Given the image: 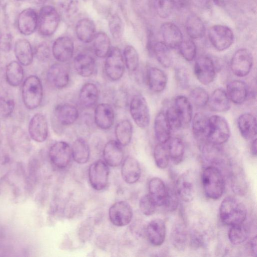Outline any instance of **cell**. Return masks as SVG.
Instances as JSON below:
<instances>
[{
	"label": "cell",
	"instance_id": "obj_1",
	"mask_svg": "<svg viewBox=\"0 0 257 257\" xmlns=\"http://www.w3.org/2000/svg\"><path fill=\"white\" fill-rule=\"evenodd\" d=\"M247 215L244 204L237 199L228 196L224 198L219 207V216L223 223L234 225L244 222Z\"/></svg>",
	"mask_w": 257,
	"mask_h": 257
},
{
	"label": "cell",
	"instance_id": "obj_2",
	"mask_svg": "<svg viewBox=\"0 0 257 257\" xmlns=\"http://www.w3.org/2000/svg\"><path fill=\"white\" fill-rule=\"evenodd\" d=\"M202 182L205 195L212 199L220 198L224 190V180L220 171L214 166H208L203 171Z\"/></svg>",
	"mask_w": 257,
	"mask_h": 257
},
{
	"label": "cell",
	"instance_id": "obj_3",
	"mask_svg": "<svg viewBox=\"0 0 257 257\" xmlns=\"http://www.w3.org/2000/svg\"><path fill=\"white\" fill-rule=\"evenodd\" d=\"M22 90L23 102L27 108L33 109L40 105L43 90L39 77L35 75L27 77L23 84Z\"/></svg>",
	"mask_w": 257,
	"mask_h": 257
},
{
	"label": "cell",
	"instance_id": "obj_4",
	"mask_svg": "<svg viewBox=\"0 0 257 257\" xmlns=\"http://www.w3.org/2000/svg\"><path fill=\"white\" fill-rule=\"evenodd\" d=\"M230 136L228 122L223 116L214 115L209 117V128L207 141L214 146L226 143Z\"/></svg>",
	"mask_w": 257,
	"mask_h": 257
},
{
	"label": "cell",
	"instance_id": "obj_5",
	"mask_svg": "<svg viewBox=\"0 0 257 257\" xmlns=\"http://www.w3.org/2000/svg\"><path fill=\"white\" fill-rule=\"evenodd\" d=\"M60 19V14L55 7L50 5L42 7L38 15L40 34L46 37L52 35L57 30Z\"/></svg>",
	"mask_w": 257,
	"mask_h": 257
},
{
	"label": "cell",
	"instance_id": "obj_6",
	"mask_svg": "<svg viewBox=\"0 0 257 257\" xmlns=\"http://www.w3.org/2000/svg\"><path fill=\"white\" fill-rule=\"evenodd\" d=\"M104 68L106 76L112 81L118 80L122 77L125 64L123 55L119 48H111L105 57Z\"/></svg>",
	"mask_w": 257,
	"mask_h": 257
},
{
	"label": "cell",
	"instance_id": "obj_7",
	"mask_svg": "<svg viewBox=\"0 0 257 257\" xmlns=\"http://www.w3.org/2000/svg\"><path fill=\"white\" fill-rule=\"evenodd\" d=\"M130 112L132 119L139 127L147 128L150 122V113L145 97L141 94L134 95L130 103Z\"/></svg>",
	"mask_w": 257,
	"mask_h": 257
},
{
	"label": "cell",
	"instance_id": "obj_8",
	"mask_svg": "<svg viewBox=\"0 0 257 257\" xmlns=\"http://www.w3.org/2000/svg\"><path fill=\"white\" fill-rule=\"evenodd\" d=\"M208 36L212 46L219 51L229 48L234 40L232 30L223 25H215L211 27L208 32Z\"/></svg>",
	"mask_w": 257,
	"mask_h": 257
},
{
	"label": "cell",
	"instance_id": "obj_9",
	"mask_svg": "<svg viewBox=\"0 0 257 257\" xmlns=\"http://www.w3.org/2000/svg\"><path fill=\"white\" fill-rule=\"evenodd\" d=\"M109 175L108 166L103 160H97L89 166V183L92 187L96 190H102L106 187L108 181Z\"/></svg>",
	"mask_w": 257,
	"mask_h": 257
},
{
	"label": "cell",
	"instance_id": "obj_10",
	"mask_svg": "<svg viewBox=\"0 0 257 257\" xmlns=\"http://www.w3.org/2000/svg\"><path fill=\"white\" fill-rule=\"evenodd\" d=\"M253 57L250 51L245 48L237 50L233 55L230 63L232 72L242 77L247 75L251 70Z\"/></svg>",
	"mask_w": 257,
	"mask_h": 257
},
{
	"label": "cell",
	"instance_id": "obj_11",
	"mask_svg": "<svg viewBox=\"0 0 257 257\" xmlns=\"http://www.w3.org/2000/svg\"><path fill=\"white\" fill-rule=\"evenodd\" d=\"M49 157L56 167L64 169L68 166L72 157L71 148L65 142H57L50 147Z\"/></svg>",
	"mask_w": 257,
	"mask_h": 257
},
{
	"label": "cell",
	"instance_id": "obj_12",
	"mask_svg": "<svg viewBox=\"0 0 257 257\" xmlns=\"http://www.w3.org/2000/svg\"><path fill=\"white\" fill-rule=\"evenodd\" d=\"M133 215L131 206L124 201L115 202L108 210L109 220L116 226L121 227L128 224L132 219Z\"/></svg>",
	"mask_w": 257,
	"mask_h": 257
},
{
	"label": "cell",
	"instance_id": "obj_13",
	"mask_svg": "<svg viewBox=\"0 0 257 257\" xmlns=\"http://www.w3.org/2000/svg\"><path fill=\"white\" fill-rule=\"evenodd\" d=\"M194 70L196 77L203 85L212 83L216 76L214 64L208 56L199 57L195 62Z\"/></svg>",
	"mask_w": 257,
	"mask_h": 257
},
{
	"label": "cell",
	"instance_id": "obj_14",
	"mask_svg": "<svg viewBox=\"0 0 257 257\" xmlns=\"http://www.w3.org/2000/svg\"><path fill=\"white\" fill-rule=\"evenodd\" d=\"M46 77L49 83L53 87L57 89L63 88L69 83V69L63 63H55L48 69Z\"/></svg>",
	"mask_w": 257,
	"mask_h": 257
},
{
	"label": "cell",
	"instance_id": "obj_15",
	"mask_svg": "<svg viewBox=\"0 0 257 257\" xmlns=\"http://www.w3.org/2000/svg\"><path fill=\"white\" fill-rule=\"evenodd\" d=\"M74 52V42L69 36H60L53 43L52 53L59 62L65 63L69 61L73 57Z\"/></svg>",
	"mask_w": 257,
	"mask_h": 257
},
{
	"label": "cell",
	"instance_id": "obj_16",
	"mask_svg": "<svg viewBox=\"0 0 257 257\" xmlns=\"http://www.w3.org/2000/svg\"><path fill=\"white\" fill-rule=\"evenodd\" d=\"M28 130L34 141L39 143L44 142L48 135V125L45 116L41 113L35 114L30 121Z\"/></svg>",
	"mask_w": 257,
	"mask_h": 257
},
{
	"label": "cell",
	"instance_id": "obj_17",
	"mask_svg": "<svg viewBox=\"0 0 257 257\" xmlns=\"http://www.w3.org/2000/svg\"><path fill=\"white\" fill-rule=\"evenodd\" d=\"M94 120L99 128L103 130L109 129L114 122V112L112 107L106 103L97 104L94 111Z\"/></svg>",
	"mask_w": 257,
	"mask_h": 257
},
{
	"label": "cell",
	"instance_id": "obj_18",
	"mask_svg": "<svg viewBox=\"0 0 257 257\" xmlns=\"http://www.w3.org/2000/svg\"><path fill=\"white\" fill-rule=\"evenodd\" d=\"M54 115L60 124L68 126L73 124L77 120L79 111L75 105L64 103L59 104L55 107Z\"/></svg>",
	"mask_w": 257,
	"mask_h": 257
},
{
	"label": "cell",
	"instance_id": "obj_19",
	"mask_svg": "<svg viewBox=\"0 0 257 257\" xmlns=\"http://www.w3.org/2000/svg\"><path fill=\"white\" fill-rule=\"evenodd\" d=\"M38 25V15L32 9L23 10L19 15L17 26L19 31L23 35H29L36 30Z\"/></svg>",
	"mask_w": 257,
	"mask_h": 257
},
{
	"label": "cell",
	"instance_id": "obj_20",
	"mask_svg": "<svg viewBox=\"0 0 257 257\" xmlns=\"http://www.w3.org/2000/svg\"><path fill=\"white\" fill-rule=\"evenodd\" d=\"M163 42L171 49L178 48L183 40L181 31L175 24L165 22L161 27Z\"/></svg>",
	"mask_w": 257,
	"mask_h": 257
},
{
	"label": "cell",
	"instance_id": "obj_21",
	"mask_svg": "<svg viewBox=\"0 0 257 257\" xmlns=\"http://www.w3.org/2000/svg\"><path fill=\"white\" fill-rule=\"evenodd\" d=\"M175 191L183 201H191L195 195V186L193 178L188 173H184L177 179Z\"/></svg>",
	"mask_w": 257,
	"mask_h": 257
},
{
	"label": "cell",
	"instance_id": "obj_22",
	"mask_svg": "<svg viewBox=\"0 0 257 257\" xmlns=\"http://www.w3.org/2000/svg\"><path fill=\"white\" fill-rule=\"evenodd\" d=\"M74 30L77 38L83 43L92 42L97 33L94 22L88 18L79 20L75 24Z\"/></svg>",
	"mask_w": 257,
	"mask_h": 257
},
{
	"label": "cell",
	"instance_id": "obj_23",
	"mask_svg": "<svg viewBox=\"0 0 257 257\" xmlns=\"http://www.w3.org/2000/svg\"><path fill=\"white\" fill-rule=\"evenodd\" d=\"M148 47L159 63L168 68L173 63V56L170 48L163 42L149 41Z\"/></svg>",
	"mask_w": 257,
	"mask_h": 257
},
{
	"label": "cell",
	"instance_id": "obj_24",
	"mask_svg": "<svg viewBox=\"0 0 257 257\" xmlns=\"http://www.w3.org/2000/svg\"><path fill=\"white\" fill-rule=\"evenodd\" d=\"M122 146L115 140H110L105 145L103 150L104 162L109 166L115 167L120 165L123 159Z\"/></svg>",
	"mask_w": 257,
	"mask_h": 257
},
{
	"label": "cell",
	"instance_id": "obj_25",
	"mask_svg": "<svg viewBox=\"0 0 257 257\" xmlns=\"http://www.w3.org/2000/svg\"><path fill=\"white\" fill-rule=\"evenodd\" d=\"M121 174L126 183L132 184L137 182L141 175V169L138 160L131 156L126 157L122 162Z\"/></svg>",
	"mask_w": 257,
	"mask_h": 257
},
{
	"label": "cell",
	"instance_id": "obj_26",
	"mask_svg": "<svg viewBox=\"0 0 257 257\" xmlns=\"http://www.w3.org/2000/svg\"><path fill=\"white\" fill-rule=\"evenodd\" d=\"M146 80L149 89L156 93L163 91L166 88L168 78L166 73L161 69L149 67L146 72Z\"/></svg>",
	"mask_w": 257,
	"mask_h": 257
},
{
	"label": "cell",
	"instance_id": "obj_27",
	"mask_svg": "<svg viewBox=\"0 0 257 257\" xmlns=\"http://www.w3.org/2000/svg\"><path fill=\"white\" fill-rule=\"evenodd\" d=\"M73 63L75 71L81 77H90L94 72L95 61L94 58L89 54H78L75 56Z\"/></svg>",
	"mask_w": 257,
	"mask_h": 257
},
{
	"label": "cell",
	"instance_id": "obj_28",
	"mask_svg": "<svg viewBox=\"0 0 257 257\" xmlns=\"http://www.w3.org/2000/svg\"><path fill=\"white\" fill-rule=\"evenodd\" d=\"M166 233L163 220L156 218L151 220L147 227V234L150 243L154 246L161 245L164 242Z\"/></svg>",
	"mask_w": 257,
	"mask_h": 257
},
{
	"label": "cell",
	"instance_id": "obj_29",
	"mask_svg": "<svg viewBox=\"0 0 257 257\" xmlns=\"http://www.w3.org/2000/svg\"><path fill=\"white\" fill-rule=\"evenodd\" d=\"M237 124L241 136L246 140L253 139L256 135V120L250 113L241 114L237 118Z\"/></svg>",
	"mask_w": 257,
	"mask_h": 257
},
{
	"label": "cell",
	"instance_id": "obj_30",
	"mask_svg": "<svg viewBox=\"0 0 257 257\" xmlns=\"http://www.w3.org/2000/svg\"><path fill=\"white\" fill-rule=\"evenodd\" d=\"M226 93L230 100L236 104L243 103L248 96V88L242 81L235 80L229 82L226 86Z\"/></svg>",
	"mask_w": 257,
	"mask_h": 257
},
{
	"label": "cell",
	"instance_id": "obj_31",
	"mask_svg": "<svg viewBox=\"0 0 257 257\" xmlns=\"http://www.w3.org/2000/svg\"><path fill=\"white\" fill-rule=\"evenodd\" d=\"M99 90L94 83L88 82L84 84L80 89L78 94L79 101L83 107L90 108L97 102Z\"/></svg>",
	"mask_w": 257,
	"mask_h": 257
},
{
	"label": "cell",
	"instance_id": "obj_32",
	"mask_svg": "<svg viewBox=\"0 0 257 257\" xmlns=\"http://www.w3.org/2000/svg\"><path fill=\"white\" fill-rule=\"evenodd\" d=\"M230 100L226 92L222 88H217L212 92L208 102L210 109L214 111L223 112L229 110Z\"/></svg>",
	"mask_w": 257,
	"mask_h": 257
},
{
	"label": "cell",
	"instance_id": "obj_33",
	"mask_svg": "<svg viewBox=\"0 0 257 257\" xmlns=\"http://www.w3.org/2000/svg\"><path fill=\"white\" fill-rule=\"evenodd\" d=\"M155 137L159 143L165 144L171 138V128L167 120L165 113L159 112L154 122Z\"/></svg>",
	"mask_w": 257,
	"mask_h": 257
},
{
	"label": "cell",
	"instance_id": "obj_34",
	"mask_svg": "<svg viewBox=\"0 0 257 257\" xmlns=\"http://www.w3.org/2000/svg\"><path fill=\"white\" fill-rule=\"evenodd\" d=\"M149 194L157 206H163L167 194V188L159 178H152L148 185Z\"/></svg>",
	"mask_w": 257,
	"mask_h": 257
},
{
	"label": "cell",
	"instance_id": "obj_35",
	"mask_svg": "<svg viewBox=\"0 0 257 257\" xmlns=\"http://www.w3.org/2000/svg\"><path fill=\"white\" fill-rule=\"evenodd\" d=\"M192 129L195 137L199 140H207L209 128V117L204 114L196 113L192 118Z\"/></svg>",
	"mask_w": 257,
	"mask_h": 257
},
{
	"label": "cell",
	"instance_id": "obj_36",
	"mask_svg": "<svg viewBox=\"0 0 257 257\" xmlns=\"http://www.w3.org/2000/svg\"><path fill=\"white\" fill-rule=\"evenodd\" d=\"M185 28L187 35L192 39H200L205 34V27L203 21L194 14L187 17L185 23Z\"/></svg>",
	"mask_w": 257,
	"mask_h": 257
},
{
	"label": "cell",
	"instance_id": "obj_37",
	"mask_svg": "<svg viewBox=\"0 0 257 257\" xmlns=\"http://www.w3.org/2000/svg\"><path fill=\"white\" fill-rule=\"evenodd\" d=\"M174 106L183 125L189 123L193 117L192 107L189 100L185 96H177L174 102Z\"/></svg>",
	"mask_w": 257,
	"mask_h": 257
},
{
	"label": "cell",
	"instance_id": "obj_38",
	"mask_svg": "<svg viewBox=\"0 0 257 257\" xmlns=\"http://www.w3.org/2000/svg\"><path fill=\"white\" fill-rule=\"evenodd\" d=\"M15 53L19 62L24 65H30L33 59V52L30 42L24 39H19L15 45Z\"/></svg>",
	"mask_w": 257,
	"mask_h": 257
},
{
	"label": "cell",
	"instance_id": "obj_39",
	"mask_svg": "<svg viewBox=\"0 0 257 257\" xmlns=\"http://www.w3.org/2000/svg\"><path fill=\"white\" fill-rule=\"evenodd\" d=\"M72 156L79 164L86 163L90 157V149L87 142L81 138L76 139L71 147Z\"/></svg>",
	"mask_w": 257,
	"mask_h": 257
},
{
	"label": "cell",
	"instance_id": "obj_40",
	"mask_svg": "<svg viewBox=\"0 0 257 257\" xmlns=\"http://www.w3.org/2000/svg\"><path fill=\"white\" fill-rule=\"evenodd\" d=\"M133 132V125L128 120H120L116 124L114 129L116 141L121 146L128 145L131 141Z\"/></svg>",
	"mask_w": 257,
	"mask_h": 257
},
{
	"label": "cell",
	"instance_id": "obj_41",
	"mask_svg": "<svg viewBox=\"0 0 257 257\" xmlns=\"http://www.w3.org/2000/svg\"><path fill=\"white\" fill-rule=\"evenodd\" d=\"M94 53L98 58H105L111 49L109 36L104 32H97L93 40Z\"/></svg>",
	"mask_w": 257,
	"mask_h": 257
},
{
	"label": "cell",
	"instance_id": "obj_42",
	"mask_svg": "<svg viewBox=\"0 0 257 257\" xmlns=\"http://www.w3.org/2000/svg\"><path fill=\"white\" fill-rule=\"evenodd\" d=\"M6 79L11 86L16 87L20 84L24 78L23 68L19 62H11L6 70Z\"/></svg>",
	"mask_w": 257,
	"mask_h": 257
},
{
	"label": "cell",
	"instance_id": "obj_43",
	"mask_svg": "<svg viewBox=\"0 0 257 257\" xmlns=\"http://www.w3.org/2000/svg\"><path fill=\"white\" fill-rule=\"evenodd\" d=\"M166 145L170 159L175 164H179L183 160L185 152L183 141L178 138H170Z\"/></svg>",
	"mask_w": 257,
	"mask_h": 257
},
{
	"label": "cell",
	"instance_id": "obj_44",
	"mask_svg": "<svg viewBox=\"0 0 257 257\" xmlns=\"http://www.w3.org/2000/svg\"><path fill=\"white\" fill-rule=\"evenodd\" d=\"M171 241L178 250H182L185 248L187 242V232L184 224L177 223L172 227Z\"/></svg>",
	"mask_w": 257,
	"mask_h": 257
},
{
	"label": "cell",
	"instance_id": "obj_45",
	"mask_svg": "<svg viewBox=\"0 0 257 257\" xmlns=\"http://www.w3.org/2000/svg\"><path fill=\"white\" fill-rule=\"evenodd\" d=\"M248 236L247 227L243 223L231 226L228 232V237L230 242L238 245L246 240Z\"/></svg>",
	"mask_w": 257,
	"mask_h": 257
},
{
	"label": "cell",
	"instance_id": "obj_46",
	"mask_svg": "<svg viewBox=\"0 0 257 257\" xmlns=\"http://www.w3.org/2000/svg\"><path fill=\"white\" fill-rule=\"evenodd\" d=\"M125 66L131 72L136 71L139 65V56L137 50L132 45H126L123 51Z\"/></svg>",
	"mask_w": 257,
	"mask_h": 257
},
{
	"label": "cell",
	"instance_id": "obj_47",
	"mask_svg": "<svg viewBox=\"0 0 257 257\" xmlns=\"http://www.w3.org/2000/svg\"><path fill=\"white\" fill-rule=\"evenodd\" d=\"M154 158L156 166L160 169L166 168L169 163V155L166 145L158 143L154 150Z\"/></svg>",
	"mask_w": 257,
	"mask_h": 257
},
{
	"label": "cell",
	"instance_id": "obj_48",
	"mask_svg": "<svg viewBox=\"0 0 257 257\" xmlns=\"http://www.w3.org/2000/svg\"><path fill=\"white\" fill-rule=\"evenodd\" d=\"M108 29L113 38L121 39L124 32V25L121 17L117 14L112 15L108 20Z\"/></svg>",
	"mask_w": 257,
	"mask_h": 257
},
{
	"label": "cell",
	"instance_id": "obj_49",
	"mask_svg": "<svg viewBox=\"0 0 257 257\" xmlns=\"http://www.w3.org/2000/svg\"><path fill=\"white\" fill-rule=\"evenodd\" d=\"M155 10L162 18H167L176 6V0H154Z\"/></svg>",
	"mask_w": 257,
	"mask_h": 257
},
{
	"label": "cell",
	"instance_id": "obj_50",
	"mask_svg": "<svg viewBox=\"0 0 257 257\" xmlns=\"http://www.w3.org/2000/svg\"><path fill=\"white\" fill-rule=\"evenodd\" d=\"M181 56L188 61H192L196 55V46L191 39H183L178 47Z\"/></svg>",
	"mask_w": 257,
	"mask_h": 257
},
{
	"label": "cell",
	"instance_id": "obj_51",
	"mask_svg": "<svg viewBox=\"0 0 257 257\" xmlns=\"http://www.w3.org/2000/svg\"><path fill=\"white\" fill-rule=\"evenodd\" d=\"M189 97L192 102L200 107L205 106L208 103L209 98L207 91L201 87L194 88L191 91Z\"/></svg>",
	"mask_w": 257,
	"mask_h": 257
},
{
	"label": "cell",
	"instance_id": "obj_52",
	"mask_svg": "<svg viewBox=\"0 0 257 257\" xmlns=\"http://www.w3.org/2000/svg\"><path fill=\"white\" fill-rule=\"evenodd\" d=\"M139 207L144 215L149 216L155 212L157 206L148 194L141 197L139 202Z\"/></svg>",
	"mask_w": 257,
	"mask_h": 257
},
{
	"label": "cell",
	"instance_id": "obj_53",
	"mask_svg": "<svg viewBox=\"0 0 257 257\" xmlns=\"http://www.w3.org/2000/svg\"><path fill=\"white\" fill-rule=\"evenodd\" d=\"M165 113L171 130H178L183 126L181 119L173 105L168 108Z\"/></svg>",
	"mask_w": 257,
	"mask_h": 257
},
{
	"label": "cell",
	"instance_id": "obj_54",
	"mask_svg": "<svg viewBox=\"0 0 257 257\" xmlns=\"http://www.w3.org/2000/svg\"><path fill=\"white\" fill-rule=\"evenodd\" d=\"M176 82L181 88L186 89L189 86V78L187 70L183 67H179L175 70Z\"/></svg>",
	"mask_w": 257,
	"mask_h": 257
},
{
	"label": "cell",
	"instance_id": "obj_55",
	"mask_svg": "<svg viewBox=\"0 0 257 257\" xmlns=\"http://www.w3.org/2000/svg\"><path fill=\"white\" fill-rule=\"evenodd\" d=\"M78 2L76 0H63L60 3L62 12L65 17H72L78 10Z\"/></svg>",
	"mask_w": 257,
	"mask_h": 257
},
{
	"label": "cell",
	"instance_id": "obj_56",
	"mask_svg": "<svg viewBox=\"0 0 257 257\" xmlns=\"http://www.w3.org/2000/svg\"><path fill=\"white\" fill-rule=\"evenodd\" d=\"M15 108V102L10 98L0 97V116L7 117L10 115Z\"/></svg>",
	"mask_w": 257,
	"mask_h": 257
},
{
	"label": "cell",
	"instance_id": "obj_57",
	"mask_svg": "<svg viewBox=\"0 0 257 257\" xmlns=\"http://www.w3.org/2000/svg\"><path fill=\"white\" fill-rule=\"evenodd\" d=\"M178 195L175 191L167 188V196L163 206L168 211H174L178 207Z\"/></svg>",
	"mask_w": 257,
	"mask_h": 257
},
{
	"label": "cell",
	"instance_id": "obj_58",
	"mask_svg": "<svg viewBox=\"0 0 257 257\" xmlns=\"http://www.w3.org/2000/svg\"><path fill=\"white\" fill-rule=\"evenodd\" d=\"M35 55L37 58L40 61H47L50 56V49L49 47L45 44L40 45L36 49Z\"/></svg>",
	"mask_w": 257,
	"mask_h": 257
},
{
	"label": "cell",
	"instance_id": "obj_59",
	"mask_svg": "<svg viewBox=\"0 0 257 257\" xmlns=\"http://www.w3.org/2000/svg\"><path fill=\"white\" fill-rule=\"evenodd\" d=\"M196 7L201 8H207L209 7L210 0H191Z\"/></svg>",
	"mask_w": 257,
	"mask_h": 257
},
{
	"label": "cell",
	"instance_id": "obj_60",
	"mask_svg": "<svg viewBox=\"0 0 257 257\" xmlns=\"http://www.w3.org/2000/svg\"><path fill=\"white\" fill-rule=\"evenodd\" d=\"M250 247L251 252L256 255V236H254L250 241Z\"/></svg>",
	"mask_w": 257,
	"mask_h": 257
},
{
	"label": "cell",
	"instance_id": "obj_61",
	"mask_svg": "<svg viewBox=\"0 0 257 257\" xmlns=\"http://www.w3.org/2000/svg\"><path fill=\"white\" fill-rule=\"evenodd\" d=\"M214 3L220 7H224L228 5L231 0H212Z\"/></svg>",
	"mask_w": 257,
	"mask_h": 257
},
{
	"label": "cell",
	"instance_id": "obj_62",
	"mask_svg": "<svg viewBox=\"0 0 257 257\" xmlns=\"http://www.w3.org/2000/svg\"><path fill=\"white\" fill-rule=\"evenodd\" d=\"M250 151L251 154L254 155H256V139L255 138L252 141L251 147H250Z\"/></svg>",
	"mask_w": 257,
	"mask_h": 257
}]
</instances>
